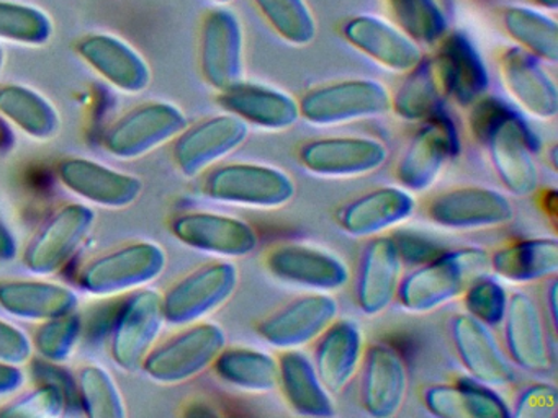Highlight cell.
<instances>
[{
	"label": "cell",
	"instance_id": "obj_31",
	"mask_svg": "<svg viewBox=\"0 0 558 418\" xmlns=\"http://www.w3.org/2000/svg\"><path fill=\"white\" fill-rule=\"evenodd\" d=\"M77 294L71 287L45 280H11L0 283V309L17 319H57L76 312Z\"/></svg>",
	"mask_w": 558,
	"mask_h": 418
},
{
	"label": "cell",
	"instance_id": "obj_44",
	"mask_svg": "<svg viewBox=\"0 0 558 418\" xmlns=\"http://www.w3.org/2000/svg\"><path fill=\"white\" fill-rule=\"evenodd\" d=\"M77 402L61 385L41 381L37 388L17 395L0 407V417L51 418L68 414Z\"/></svg>",
	"mask_w": 558,
	"mask_h": 418
},
{
	"label": "cell",
	"instance_id": "obj_52",
	"mask_svg": "<svg viewBox=\"0 0 558 418\" xmlns=\"http://www.w3.org/2000/svg\"><path fill=\"white\" fill-rule=\"evenodd\" d=\"M548 310H550L551 323L557 325V281H551L547 293Z\"/></svg>",
	"mask_w": 558,
	"mask_h": 418
},
{
	"label": "cell",
	"instance_id": "obj_22",
	"mask_svg": "<svg viewBox=\"0 0 558 418\" xmlns=\"http://www.w3.org/2000/svg\"><path fill=\"white\" fill-rule=\"evenodd\" d=\"M361 402L375 418L400 414L408 394L407 362L391 346L377 343L365 349L362 359Z\"/></svg>",
	"mask_w": 558,
	"mask_h": 418
},
{
	"label": "cell",
	"instance_id": "obj_55",
	"mask_svg": "<svg viewBox=\"0 0 558 418\" xmlns=\"http://www.w3.org/2000/svg\"><path fill=\"white\" fill-rule=\"evenodd\" d=\"M2 65H4V54H2V49H0V72H2Z\"/></svg>",
	"mask_w": 558,
	"mask_h": 418
},
{
	"label": "cell",
	"instance_id": "obj_45",
	"mask_svg": "<svg viewBox=\"0 0 558 418\" xmlns=\"http://www.w3.org/2000/svg\"><path fill=\"white\" fill-rule=\"evenodd\" d=\"M466 314L485 325L499 327L508 309V293L495 278L480 276L462 294Z\"/></svg>",
	"mask_w": 558,
	"mask_h": 418
},
{
	"label": "cell",
	"instance_id": "obj_18",
	"mask_svg": "<svg viewBox=\"0 0 558 418\" xmlns=\"http://www.w3.org/2000/svg\"><path fill=\"white\" fill-rule=\"evenodd\" d=\"M171 231L187 247L225 258L246 257L259 244L253 225L218 212H184L172 221Z\"/></svg>",
	"mask_w": 558,
	"mask_h": 418
},
{
	"label": "cell",
	"instance_id": "obj_36",
	"mask_svg": "<svg viewBox=\"0 0 558 418\" xmlns=\"http://www.w3.org/2000/svg\"><path fill=\"white\" fill-rule=\"evenodd\" d=\"M215 374L231 388L266 394L279 388V359L254 348H227L217 356Z\"/></svg>",
	"mask_w": 558,
	"mask_h": 418
},
{
	"label": "cell",
	"instance_id": "obj_48",
	"mask_svg": "<svg viewBox=\"0 0 558 418\" xmlns=\"http://www.w3.org/2000/svg\"><path fill=\"white\" fill-rule=\"evenodd\" d=\"M34 346L27 333L0 319V361L24 366L32 358Z\"/></svg>",
	"mask_w": 558,
	"mask_h": 418
},
{
	"label": "cell",
	"instance_id": "obj_35",
	"mask_svg": "<svg viewBox=\"0 0 558 418\" xmlns=\"http://www.w3.org/2000/svg\"><path fill=\"white\" fill-rule=\"evenodd\" d=\"M0 114L32 139L50 140L60 133L57 108L27 85H0Z\"/></svg>",
	"mask_w": 558,
	"mask_h": 418
},
{
	"label": "cell",
	"instance_id": "obj_17",
	"mask_svg": "<svg viewBox=\"0 0 558 418\" xmlns=\"http://www.w3.org/2000/svg\"><path fill=\"white\" fill-rule=\"evenodd\" d=\"M338 312V303L329 294H306L260 320L256 332L270 346L299 349L300 346L318 340V336L335 322Z\"/></svg>",
	"mask_w": 558,
	"mask_h": 418
},
{
	"label": "cell",
	"instance_id": "obj_5",
	"mask_svg": "<svg viewBox=\"0 0 558 418\" xmlns=\"http://www.w3.org/2000/svg\"><path fill=\"white\" fill-rule=\"evenodd\" d=\"M204 193L214 201L253 209H279L289 205L296 185L286 170L263 163H228L210 170Z\"/></svg>",
	"mask_w": 558,
	"mask_h": 418
},
{
	"label": "cell",
	"instance_id": "obj_12",
	"mask_svg": "<svg viewBox=\"0 0 558 418\" xmlns=\"http://www.w3.org/2000/svg\"><path fill=\"white\" fill-rule=\"evenodd\" d=\"M96 221L86 205H64L53 212L24 250L25 268L35 274H53L74 257Z\"/></svg>",
	"mask_w": 558,
	"mask_h": 418
},
{
	"label": "cell",
	"instance_id": "obj_16",
	"mask_svg": "<svg viewBox=\"0 0 558 418\" xmlns=\"http://www.w3.org/2000/svg\"><path fill=\"white\" fill-rule=\"evenodd\" d=\"M300 163L325 179H354L377 172L388 159V149L374 137H323L303 144Z\"/></svg>",
	"mask_w": 558,
	"mask_h": 418
},
{
	"label": "cell",
	"instance_id": "obj_9",
	"mask_svg": "<svg viewBox=\"0 0 558 418\" xmlns=\"http://www.w3.org/2000/svg\"><path fill=\"white\" fill-rule=\"evenodd\" d=\"M161 296L153 290H138L120 304L110 329V356L125 369L142 368L148 353L158 343L165 325Z\"/></svg>",
	"mask_w": 558,
	"mask_h": 418
},
{
	"label": "cell",
	"instance_id": "obj_49",
	"mask_svg": "<svg viewBox=\"0 0 558 418\" xmlns=\"http://www.w3.org/2000/svg\"><path fill=\"white\" fill-rule=\"evenodd\" d=\"M24 379L22 366L0 361V395L15 394L24 384Z\"/></svg>",
	"mask_w": 558,
	"mask_h": 418
},
{
	"label": "cell",
	"instance_id": "obj_46",
	"mask_svg": "<svg viewBox=\"0 0 558 418\" xmlns=\"http://www.w3.org/2000/svg\"><path fill=\"white\" fill-rule=\"evenodd\" d=\"M558 410L557 388L547 382L529 385L519 394L511 417L551 418Z\"/></svg>",
	"mask_w": 558,
	"mask_h": 418
},
{
	"label": "cell",
	"instance_id": "obj_25",
	"mask_svg": "<svg viewBox=\"0 0 558 418\" xmlns=\"http://www.w3.org/2000/svg\"><path fill=\"white\" fill-rule=\"evenodd\" d=\"M403 280V261L393 238L375 235L361 257L355 296L362 312L377 316L397 300Z\"/></svg>",
	"mask_w": 558,
	"mask_h": 418
},
{
	"label": "cell",
	"instance_id": "obj_26",
	"mask_svg": "<svg viewBox=\"0 0 558 418\" xmlns=\"http://www.w3.org/2000/svg\"><path fill=\"white\" fill-rule=\"evenodd\" d=\"M439 42L433 61L444 91L462 107H470L488 90L489 75L485 62L463 33L444 36Z\"/></svg>",
	"mask_w": 558,
	"mask_h": 418
},
{
	"label": "cell",
	"instance_id": "obj_2",
	"mask_svg": "<svg viewBox=\"0 0 558 418\" xmlns=\"http://www.w3.org/2000/svg\"><path fill=\"white\" fill-rule=\"evenodd\" d=\"M489 271V254L483 248L446 250L403 276L397 299L408 312H433L462 296L473 281Z\"/></svg>",
	"mask_w": 558,
	"mask_h": 418
},
{
	"label": "cell",
	"instance_id": "obj_14",
	"mask_svg": "<svg viewBox=\"0 0 558 418\" xmlns=\"http://www.w3.org/2000/svg\"><path fill=\"white\" fill-rule=\"evenodd\" d=\"M57 176L68 192L100 208H129L138 201L145 189V183L140 176L120 172L86 157L60 160Z\"/></svg>",
	"mask_w": 558,
	"mask_h": 418
},
{
	"label": "cell",
	"instance_id": "obj_32",
	"mask_svg": "<svg viewBox=\"0 0 558 418\" xmlns=\"http://www.w3.org/2000/svg\"><path fill=\"white\" fill-rule=\"evenodd\" d=\"M279 385L290 408L303 417H335L331 392L316 372L315 365L299 349H283L279 358Z\"/></svg>",
	"mask_w": 558,
	"mask_h": 418
},
{
	"label": "cell",
	"instance_id": "obj_39",
	"mask_svg": "<svg viewBox=\"0 0 558 418\" xmlns=\"http://www.w3.org/2000/svg\"><path fill=\"white\" fill-rule=\"evenodd\" d=\"M53 29L45 10L19 0H0V41L37 48L50 41Z\"/></svg>",
	"mask_w": 558,
	"mask_h": 418
},
{
	"label": "cell",
	"instance_id": "obj_19",
	"mask_svg": "<svg viewBox=\"0 0 558 418\" xmlns=\"http://www.w3.org/2000/svg\"><path fill=\"white\" fill-rule=\"evenodd\" d=\"M453 348L463 368L475 381L489 388H505L515 381L514 362L506 355L492 327L459 314L450 322Z\"/></svg>",
	"mask_w": 558,
	"mask_h": 418
},
{
	"label": "cell",
	"instance_id": "obj_54",
	"mask_svg": "<svg viewBox=\"0 0 558 418\" xmlns=\"http://www.w3.org/2000/svg\"><path fill=\"white\" fill-rule=\"evenodd\" d=\"M452 2H453V0H439V3H440V5H442L444 10L452 9Z\"/></svg>",
	"mask_w": 558,
	"mask_h": 418
},
{
	"label": "cell",
	"instance_id": "obj_41",
	"mask_svg": "<svg viewBox=\"0 0 558 418\" xmlns=\"http://www.w3.org/2000/svg\"><path fill=\"white\" fill-rule=\"evenodd\" d=\"M397 26L417 45H436L446 36V10L439 0H387Z\"/></svg>",
	"mask_w": 558,
	"mask_h": 418
},
{
	"label": "cell",
	"instance_id": "obj_29",
	"mask_svg": "<svg viewBox=\"0 0 558 418\" xmlns=\"http://www.w3.org/2000/svg\"><path fill=\"white\" fill-rule=\"evenodd\" d=\"M416 208L403 186H381L359 196L339 212V224L352 237H375L411 218Z\"/></svg>",
	"mask_w": 558,
	"mask_h": 418
},
{
	"label": "cell",
	"instance_id": "obj_11",
	"mask_svg": "<svg viewBox=\"0 0 558 418\" xmlns=\"http://www.w3.org/2000/svg\"><path fill=\"white\" fill-rule=\"evenodd\" d=\"M198 64L202 77L221 91L243 81L244 32L233 10L217 7L208 10L201 26Z\"/></svg>",
	"mask_w": 558,
	"mask_h": 418
},
{
	"label": "cell",
	"instance_id": "obj_8",
	"mask_svg": "<svg viewBox=\"0 0 558 418\" xmlns=\"http://www.w3.org/2000/svg\"><path fill=\"white\" fill-rule=\"evenodd\" d=\"M238 284L240 270L230 261H215L197 268L162 294L166 322L172 325L201 322L233 297Z\"/></svg>",
	"mask_w": 558,
	"mask_h": 418
},
{
	"label": "cell",
	"instance_id": "obj_50",
	"mask_svg": "<svg viewBox=\"0 0 558 418\" xmlns=\"http://www.w3.org/2000/svg\"><path fill=\"white\" fill-rule=\"evenodd\" d=\"M17 254V241L11 229L0 219V261H11Z\"/></svg>",
	"mask_w": 558,
	"mask_h": 418
},
{
	"label": "cell",
	"instance_id": "obj_27",
	"mask_svg": "<svg viewBox=\"0 0 558 418\" xmlns=\"http://www.w3.org/2000/svg\"><path fill=\"white\" fill-rule=\"evenodd\" d=\"M502 84L515 101L537 120H554L558 90L541 59L521 46L506 49L499 61Z\"/></svg>",
	"mask_w": 558,
	"mask_h": 418
},
{
	"label": "cell",
	"instance_id": "obj_51",
	"mask_svg": "<svg viewBox=\"0 0 558 418\" xmlns=\"http://www.w3.org/2000/svg\"><path fill=\"white\" fill-rule=\"evenodd\" d=\"M14 126L0 114V153L9 152L14 147L15 136Z\"/></svg>",
	"mask_w": 558,
	"mask_h": 418
},
{
	"label": "cell",
	"instance_id": "obj_21",
	"mask_svg": "<svg viewBox=\"0 0 558 418\" xmlns=\"http://www.w3.org/2000/svg\"><path fill=\"white\" fill-rule=\"evenodd\" d=\"M76 52L100 77L123 94H140L151 82V69L146 59L119 36L89 33L77 39Z\"/></svg>",
	"mask_w": 558,
	"mask_h": 418
},
{
	"label": "cell",
	"instance_id": "obj_24",
	"mask_svg": "<svg viewBox=\"0 0 558 418\" xmlns=\"http://www.w3.org/2000/svg\"><path fill=\"white\" fill-rule=\"evenodd\" d=\"M218 103L227 113L266 131L290 130L302 118L299 101L292 95L254 82L241 81L225 88L218 95Z\"/></svg>",
	"mask_w": 558,
	"mask_h": 418
},
{
	"label": "cell",
	"instance_id": "obj_13",
	"mask_svg": "<svg viewBox=\"0 0 558 418\" xmlns=\"http://www.w3.org/2000/svg\"><path fill=\"white\" fill-rule=\"evenodd\" d=\"M250 124L231 113L205 118L172 140V159L182 175L197 176L243 146Z\"/></svg>",
	"mask_w": 558,
	"mask_h": 418
},
{
	"label": "cell",
	"instance_id": "obj_6",
	"mask_svg": "<svg viewBox=\"0 0 558 418\" xmlns=\"http://www.w3.org/2000/svg\"><path fill=\"white\" fill-rule=\"evenodd\" d=\"M303 120L316 126H336L384 116L391 110V95L380 82L349 78L322 85L299 101Z\"/></svg>",
	"mask_w": 558,
	"mask_h": 418
},
{
	"label": "cell",
	"instance_id": "obj_56",
	"mask_svg": "<svg viewBox=\"0 0 558 418\" xmlns=\"http://www.w3.org/2000/svg\"><path fill=\"white\" fill-rule=\"evenodd\" d=\"M215 2H218V3H227V2H230V0H215Z\"/></svg>",
	"mask_w": 558,
	"mask_h": 418
},
{
	"label": "cell",
	"instance_id": "obj_15",
	"mask_svg": "<svg viewBox=\"0 0 558 418\" xmlns=\"http://www.w3.org/2000/svg\"><path fill=\"white\" fill-rule=\"evenodd\" d=\"M434 224L450 231L501 228L514 219L508 196L486 186H460L436 196L426 209Z\"/></svg>",
	"mask_w": 558,
	"mask_h": 418
},
{
	"label": "cell",
	"instance_id": "obj_42",
	"mask_svg": "<svg viewBox=\"0 0 558 418\" xmlns=\"http://www.w3.org/2000/svg\"><path fill=\"white\" fill-rule=\"evenodd\" d=\"M274 32L293 46L315 39L316 20L305 0H253Z\"/></svg>",
	"mask_w": 558,
	"mask_h": 418
},
{
	"label": "cell",
	"instance_id": "obj_47",
	"mask_svg": "<svg viewBox=\"0 0 558 418\" xmlns=\"http://www.w3.org/2000/svg\"><path fill=\"white\" fill-rule=\"evenodd\" d=\"M391 238L397 245L401 261L411 265V267L429 263L430 260L446 251L439 242L433 241V238L420 234V232L400 231L391 235Z\"/></svg>",
	"mask_w": 558,
	"mask_h": 418
},
{
	"label": "cell",
	"instance_id": "obj_10",
	"mask_svg": "<svg viewBox=\"0 0 558 418\" xmlns=\"http://www.w3.org/2000/svg\"><path fill=\"white\" fill-rule=\"evenodd\" d=\"M459 152L456 124L440 108L424 120L397 163V180L408 192H426L442 173L444 167Z\"/></svg>",
	"mask_w": 558,
	"mask_h": 418
},
{
	"label": "cell",
	"instance_id": "obj_1",
	"mask_svg": "<svg viewBox=\"0 0 558 418\" xmlns=\"http://www.w3.org/2000/svg\"><path fill=\"white\" fill-rule=\"evenodd\" d=\"M473 137L488 149L493 167L509 193L529 196L541 183L534 153L537 139L524 118L495 97L475 101L470 111Z\"/></svg>",
	"mask_w": 558,
	"mask_h": 418
},
{
	"label": "cell",
	"instance_id": "obj_40",
	"mask_svg": "<svg viewBox=\"0 0 558 418\" xmlns=\"http://www.w3.org/2000/svg\"><path fill=\"white\" fill-rule=\"evenodd\" d=\"M77 395L87 417L125 418L126 408L119 385L110 372L96 362L84 365L77 372Z\"/></svg>",
	"mask_w": 558,
	"mask_h": 418
},
{
	"label": "cell",
	"instance_id": "obj_53",
	"mask_svg": "<svg viewBox=\"0 0 558 418\" xmlns=\"http://www.w3.org/2000/svg\"><path fill=\"white\" fill-rule=\"evenodd\" d=\"M535 2L538 3V5L545 7V9H557L558 7V0H535Z\"/></svg>",
	"mask_w": 558,
	"mask_h": 418
},
{
	"label": "cell",
	"instance_id": "obj_33",
	"mask_svg": "<svg viewBox=\"0 0 558 418\" xmlns=\"http://www.w3.org/2000/svg\"><path fill=\"white\" fill-rule=\"evenodd\" d=\"M424 404L440 418H509L511 410L493 388L475 381L430 385L424 391Z\"/></svg>",
	"mask_w": 558,
	"mask_h": 418
},
{
	"label": "cell",
	"instance_id": "obj_37",
	"mask_svg": "<svg viewBox=\"0 0 558 418\" xmlns=\"http://www.w3.org/2000/svg\"><path fill=\"white\" fill-rule=\"evenodd\" d=\"M407 74L403 84L391 95V110L401 120H427L442 108L447 98L433 58L421 59Z\"/></svg>",
	"mask_w": 558,
	"mask_h": 418
},
{
	"label": "cell",
	"instance_id": "obj_43",
	"mask_svg": "<svg viewBox=\"0 0 558 418\" xmlns=\"http://www.w3.org/2000/svg\"><path fill=\"white\" fill-rule=\"evenodd\" d=\"M83 335V319L76 312L40 322L35 330L32 346L44 361L63 365L71 358Z\"/></svg>",
	"mask_w": 558,
	"mask_h": 418
},
{
	"label": "cell",
	"instance_id": "obj_7",
	"mask_svg": "<svg viewBox=\"0 0 558 418\" xmlns=\"http://www.w3.org/2000/svg\"><path fill=\"white\" fill-rule=\"evenodd\" d=\"M187 126V118L181 108L168 101H146L107 127L104 149L117 159H140L174 140Z\"/></svg>",
	"mask_w": 558,
	"mask_h": 418
},
{
	"label": "cell",
	"instance_id": "obj_3",
	"mask_svg": "<svg viewBox=\"0 0 558 418\" xmlns=\"http://www.w3.org/2000/svg\"><path fill=\"white\" fill-rule=\"evenodd\" d=\"M225 346L227 333L218 323H189L165 342L156 343L142 369L159 384H182L211 368Z\"/></svg>",
	"mask_w": 558,
	"mask_h": 418
},
{
	"label": "cell",
	"instance_id": "obj_34",
	"mask_svg": "<svg viewBox=\"0 0 558 418\" xmlns=\"http://www.w3.org/2000/svg\"><path fill=\"white\" fill-rule=\"evenodd\" d=\"M489 270L519 284L554 278L558 271V242L538 237L505 245L489 255Z\"/></svg>",
	"mask_w": 558,
	"mask_h": 418
},
{
	"label": "cell",
	"instance_id": "obj_28",
	"mask_svg": "<svg viewBox=\"0 0 558 418\" xmlns=\"http://www.w3.org/2000/svg\"><path fill=\"white\" fill-rule=\"evenodd\" d=\"M342 35L354 48L388 71H411L423 59L417 42L397 25L378 16L357 15L348 20L342 26Z\"/></svg>",
	"mask_w": 558,
	"mask_h": 418
},
{
	"label": "cell",
	"instance_id": "obj_20",
	"mask_svg": "<svg viewBox=\"0 0 558 418\" xmlns=\"http://www.w3.org/2000/svg\"><path fill=\"white\" fill-rule=\"evenodd\" d=\"M266 268L277 280L316 293L341 290L349 281V268L342 258L305 244L277 245L266 255Z\"/></svg>",
	"mask_w": 558,
	"mask_h": 418
},
{
	"label": "cell",
	"instance_id": "obj_23",
	"mask_svg": "<svg viewBox=\"0 0 558 418\" xmlns=\"http://www.w3.org/2000/svg\"><path fill=\"white\" fill-rule=\"evenodd\" d=\"M506 346L514 366L544 374L551 369L547 327L534 297L525 293L509 296L505 320Z\"/></svg>",
	"mask_w": 558,
	"mask_h": 418
},
{
	"label": "cell",
	"instance_id": "obj_4",
	"mask_svg": "<svg viewBox=\"0 0 558 418\" xmlns=\"http://www.w3.org/2000/svg\"><path fill=\"white\" fill-rule=\"evenodd\" d=\"M168 255L161 245L149 241L130 242L97 255L81 268L77 283L93 296H119L142 290L161 276Z\"/></svg>",
	"mask_w": 558,
	"mask_h": 418
},
{
	"label": "cell",
	"instance_id": "obj_38",
	"mask_svg": "<svg viewBox=\"0 0 558 418\" xmlns=\"http://www.w3.org/2000/svg\"><path fill=\"white\" fill-rule=\"evenodd\" d=\"M502 25L522 49L541 61H558V25L551 16L531 9L512 5L502 13Z\"/></svg>",
	"mask_w": 558,
	"mask_h": 418
},
{
	"label": "cell",
	"instance_id": "obj_30",
	"mask_svg": "<svg viewBox=\"0 0 558 418\" xmlns=\"http://www.w3.org/2000/svg\"><path fill=\"white\" fill-rule=\"evenodd\" d=\"M364 333L352 320H335L315 348L316 372L332 395L341 394L361 369L364 359Z\"/></svg>",
	"mask_w": 558,
	"mask_h": 418
}]
</instances>
